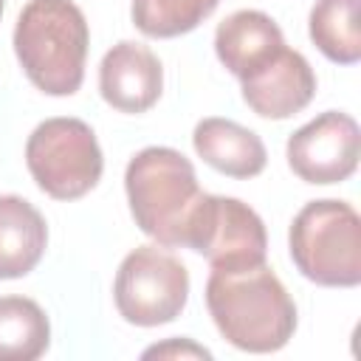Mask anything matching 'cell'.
I'll use <instances>...</instances> for the list:
<instances>
[{"label": "cell", "mask_w": 361, "mask_h": 361, "mask_svg": "<svg viewBox=\"0 0 361 361\" xmlns=\"http://www.w3.org/2000/svg\"><path fill=\"white\" fill-rule=\"evenodd\" d=\"M206 305L220 336L245 353H276L296 330V305L279 276L262 262L212 271Z\"/></svg>", "instance_id": "obj_1"}, {"label": "cell", "mask_w": 361, "mask_h": 361, "mask_svg": "<svg viewBox=\"0 0 361 361\" xmlns=\"http://www.w3.org/2000/svg\"><path fill=\"white\" fill-rule=\"evenodd\" d=\"M135 226L164 248H186L189 228L203 200L192 161L172 147H144L124 172Z\"/></svg>", "instance_id": "obj_2"}, {"label": "cell", "mask_w": 361, "mask_h": 361, "mask_svg": "<svg viewBox=\"0 0 361 361\" xmlns=\"http://www.w3.org/2000/svg\"><path fill=\"white\" fill-rule=\"evenodd\" d=\"M90 31L71 0H28L14 25V54L28 82L48 96H73L85 79Z\"/></svg>", "instance_id": "obj_3"}, {"label": "cell", "mask_w": 361, "mask_h": 361, "mask_svg": "<svg viewBox=\"0 0 361 361\" xmlns=\"http://www.w3.org/2000/svg\"><path fill=\"white\" fill-rule=\"evenodd\" d=\"M290 259L299 274L324 288H355L361 282V220L344 200H310L288 231Z\"/></svg>", "instance_id": "obj_4"}, {"label": "cell", "mask_w": 361, "mask_h": 361, "mask_svg": "<svg viewBox=\"0 0 361 361\" xmlns=\"http://www.w3.org/2000/svg\"><path fill=\"white\" fill-rule=\"evenodd\" d=\"M25 164L37 186L54 200H76L87 195L104 169L90 124L68 116L34 127L25 144Z\"/></svg>", "instance_id": "obj_5"}, {"label": "cell", "mask_w": 361, "mask_h": 361, "mask_svg": "<svg viewBox=\"0 0 361 361\" xmlns=\"http://www.w3.org/2000/svg\"><path fill=\"white\" fill-rule=\"evenodd\" d=\"M113 299L124 322L138 327H158L180 316L189 299L186 265L158 245H138L130 251L113 282Z\"/></svg>", "instance_id": "obj_6"}, {"label": "cell", "mask_w": 361, "mask_h": 361, "mask_svg": "<svg viewBox=\"0 0 361 361\" xmlns=\"http://www.w3.org/2000/svg\"><path fill=\"white\" fill-rule=\"evenodd\" d=\"M186 248L203 254L212 271H234L265 262L268 234L259 214L226 195H203Z\"/></svg>", "instance_id": "obj_7"}, {"label": "cell", "mask_w": 361, "mask_h": 361, "mask_svg": "<svg viewBox=\"0 0 361 361\" xmlns=\"http://www.w3.org/2000/svg\"><path fill=\"white\" fill-rule=\"evenodd\" d=\"M361 130L353 116L327 110L288 138V166L305 183H341L358 169Z\"/></svg>", "instance_id": "obj_8"}, {"label": "cell", "mask_w": 361, "mask_h": 361, "mask_svg": "<svg viewBox=\"0 0 361 361\" xmlns=\"http://www.w3.org/2000/svg\"><path fill=\"white\" fill-rule=\"evenodd\" d=\"M245 104L262 118H290L316 96V73L310 62L288 45L262 68L240 79Z\"/></svg>", "instance_id": "obj_9"}, {"label": "cell", "mask_w": 361, "mask_h": 361, "mask_svg": "<svg viewBox=\"0 0 361 361\" xmlns=\"http://www.w3.org/2000/svg\"><path fill=\"white\" fill-rule=\"evenodd\" d=\"M102 99L121 113H147L164 90L161 59L141 42L121 39L99 65Z\"/></svg>", "instance_id": "obj_10"}, {"label": "cell", "mask_w": 361, "mask_h": 361, "mask_svg": "<svg viewBox=\"0 0 361 361\" xmlns=\"http://www.w3.org/2000/svg\"><path fill=\"white\" fill-rule=\"evenodd\" d=\"M282 48V28L274 23V17L257 8H240L228 14L214 31V54L237 79L262 68Z\"/></svg>", "instance_id": "obj_11"}, {"label": "cell", "mask_w": 361, "mask_h": 361, "mask_svg": "<svg viewBox=\"0 0 361 361\" xmlns=\"http://www.w3.org/2000/svg\"><path fill=\"white\" fill-rule=\"evenodd\" d=\"M192 144L195 152L212 169L228 178H254L265 169L268 161L265 144L254 130L220 116L197 121L192 133Z\"/></svg>", "instance_id": "obj_12"}, {"label": "cell", "mask_w": 361, "mask_h": 361, "mask_svg": "<svg viewBox=\"0 0 361 361\" xmlns=\"http://www.w3.org/2000/svg\"><path fill=\"white\" fill-rule=\"evenodd\" d=\"M48 245L45 217L20 195H0V279H20L37 268Z\"/></svg>", "instance_id": "obj_13"}, {"label": "cell", "mask_w": 361, "mask_h": 361, "mask_svg": "<svg viewBox=\"0 0 361 361\" xmlns=\"http://www.w3.org/2000/svg\"><path fill=\"white\" fill-rule=\"evenodd\" d=\"M51 344V322L28 296H0V361H34Z\"/></svg>", "instance_id": "obj_14"}, {"label": "cell", "mask_w": 361, "mask_h": 361, "mask_svg": "<svg viewBox=\"0 0 361 361\" xmlns=\"http://www.w3.org/2000/svg\"><path fill=\"white\" fill-rule=\"evenodd\" d=\"M361 0H316L310 8V39L313 45L338 65H355L361 59Z\"/></svg>", "instance_id": "obj_15"}, {"label": "cell", "mask_w": 361, "mask_h": 361, "mask_svg": "<svg viewBox=\"0 0 361 361\" xmlns=\"http://www.w3.org/2000/svg\"><path fill=\"white\" fill-rule=\"evenodd\" d=\"M220 0H133V23L141 34L169 39L197 28Z\"/></svg>", "instance_id": "obj_16"}, {"label": "cell", "mask_w": 361, "mask_h": 361, "mask_svg": "<svg viewBox=\"0 0 361 361\" xmlns=\"http://www.w3.org/2000/svg\"><path fill=\"white\" fill-rule=\"evenodd\" d=\"M144 358H212V353L189 338H169L164 344L144 350Z\"/></svg>", "instance_id": "obj_17"}, {"label": "cell", "mask_w": 361, "mask_h": 361, "mask_svg": "<svg viewBox=\"0 0 361 361\" xmlns=\"http://www.w3.org/2000/svg\"><path fill=\"white\" fill-rule=\"evenodd\" d=\"M0 17H3V0H0Z\"/></svg>", "instance_id": "obj_18"}]
</instances>
